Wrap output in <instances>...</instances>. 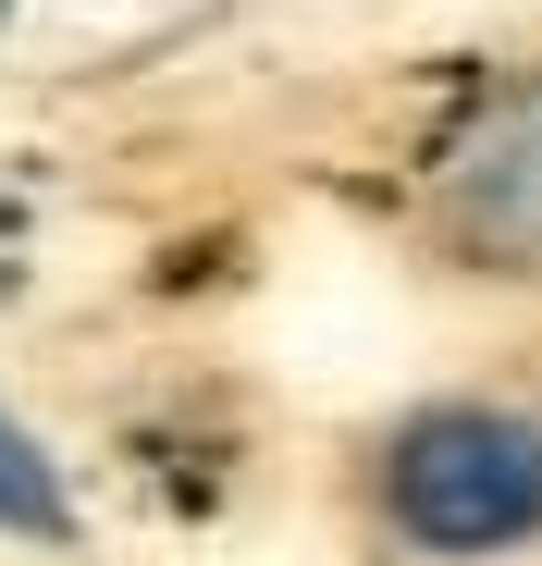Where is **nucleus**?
Wrapping results in <instances>:
<instances>
[{
  "label": "nucleus",
  "instance_id": "1",
  "mask_svg": "<svg viewBox=\"0 0 542 566\" xmlns=\"http://www.w3.org/2000/svg\"><path fill=\"white\" fill-rule=\"evenodd\" d=\"M345 505L419 566H505L542 542V407L518 395H419L357 431Z\"/></svg>",
  "mask_w": 542,
  "mask_h": 566
},
{
  "label": "nucleus",
  "instance_id": "2",
  "mask_svg": "<svg viewBox=\"0 0 542 566\" xmlns=\"http://www.w3.org/2000/svg\"><path fill=\"white\" fill-rule=\"evenodd\" d=\"M407 234L469 283H530L542 296V62H505V74L457 86L419 124Z\"/></svg>",
  "mask_w": 542,
  "mask_h": 566
},
{
  "label": "nucleus",
  "instance_id": "4",
  "mask_svg": "<svg viewBox=\"0 0 542 566\" xmlns=\"http://www.w3.org/2000/svg\"><path fill=\"white\" fill-rule=\"evenodd\" d=\"M25 13H38V0H0V50H13V25H25Z\"/></svg>",
  "mask_w": 542,
  "mask_h": 566
},
{
  "label": "nucleus",
  "instance_id": "3",
  "mask_svg": "<svg viewBox=\"0 0 542 566\" xmlns=\"http://www.w3.org/2000/svg\"><path fill=\"white\" fill-rule=\"evenodd\" d=\"M0 542L13 554H74L86 542V493H74V468H62V443L0 395Z\"/></svg>",
  "mask_w": 542,
  "mask_h": 566
}]
</instances>
